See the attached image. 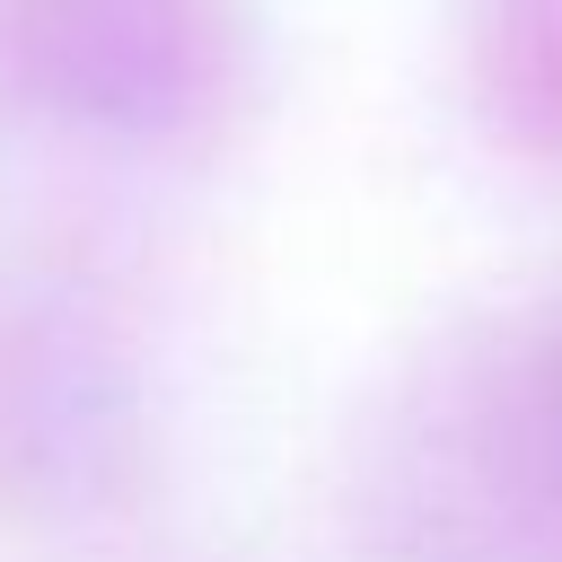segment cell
<instances>
[{
	"mask_svg": "<svg viewBox=\"0 0 562 562\" xmlns=\"http://www.w3.org/2000/svg\"><path fill=\"white\" fill-rule=\"evenodd\" d=\"M553 395H562V360H553Z\"/></svg>",
	"mask_w": 562,
	"mask_h": 562,
	"instance_id": "obj_1",
	"label": "cell"
}]
</instances>
